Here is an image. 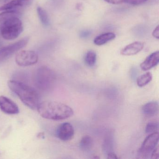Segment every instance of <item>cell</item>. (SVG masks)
I'll list each match as a JSON object with an SVG mask.
<instances>
[{"label":"cell","instance_id":"obj_1","mask_svg":"<svg viewBox=\"0 0 159 159\" xmlns=\"http://www.w3.org/2000/svg\"><path fill=\"white\" fill-rule=\"evenodd\" d=\"M37 109L43 118L54 120H65L74 114L73 110L69 106L57 101H43L39 103Z\"/></svg>","mask_w":159,"mask_h":159},{"label":"cell","instance_id":"obj_2","mask_svg":"<svg viewBox=\"0 0 159 159\" xmlns=\"http://www.w3.org/2000/svg\"><path fill=\"white\" fill-rule=\"evenodd\" d=\"M8 85L26 106L32 110L37 109L39 104V97L35 89L21 82L13 80L8 82Z\"/></svg>","mask_w":159,"mask_h":159},{"label":"cell","instance_id":"obj_3","mask_svg":"<svg viewBox=\"0 0 159 159\" xmlns=\"http://www.w3.org/2000/svg\"><path fill=\"white\" fill-rule=\"evenodd\" d=\"M55 80V74L53 71L45 66L41 67L38 69L34 76L35 85L43 90H48L52 88Z\"/></svg>","mask_w":159,"mask_h":159},{"label":"cell","instance_id":"obj_4","mask_svg":"<svg viewBox=\"0 0 159 159\" xmlns=\"http://www.w3.org/2000/svg\"><path fill=\"white\" fill-rule=\"evenodd\" d=\"M23 30V24L18 17L11 18L2 23L1 26V35L6 40L16 39Z\"/></svg>","mask_w":159,"mask_h":159},{"label":"cell","instance_id":"obj_5","mask_svg":"<svg viewBox=\"0 0 159 159\" xmlns=\"http://www.w3.org/2000/svg\"><path fill=\"white\" fill-rule=\"evenodd\" d=\"M159 135L158 132L150 134L143 141L138 152L140 158H146L151 154L152 151L158 145Z\"/></svg>","mask_w":159,"mask_h":159},{"label":"cell","instance_id":"obj_6","mask_svg":"<svg viewBox=\"0 0 159 159\" xmlns=\"http://www.w3.org/2000/svg\"><path fill=\"white\" fill-rule=\"evenodd\" d=\"M29 42L28 38H25L17 42L0 49V63L9 59L14 54L25 47Z\"/></svg>","mask_w":159,"mask_h":159},{"label":"cell","instance_id":"obj_7","mask_svg":"<svg viewBox=\"0 0 159 159\" xmlns=\"http://www.w3.org/2000/svg\"><path fill=\"white\" fill-rule=\"evenodd\" d=\"M39 56L36 52L31 51H22L16 56V62L21 66H28L38 62Z\"/></svg>","mask_w":159,"mask_h":159},{"label":"cell","instance_id":"obj_8","mask_svg":"<svg viewBox=\"0 0 159 159\" xmlns=\"http://www.w3.org/2000/svg\"><path fill=\"white\" fill-rule=\"evenodd\" d=\"M0 109L4 113L8 114H18V106L13 100L4 96H0Z\"/></svg>","mask_w":159,"mask_h":159},{"label":"cell","instance_id":"obj_9","mask_svg":"<svg viewBox=\"0 0 159 159\" xmlns=\"http://www.w3.org/2000/svg\"><path fill=\"white\" fill-rule=\"evenodd\" d=\"M56 134L59 139L63 141H68L74 136V127L70 123H64L58 127Z\"/></svg>","mask_w":159,"mask_h":159},{"label":"cell","instance_id":"obj_10","mask_svg":"<svg viewBox=\"0 0 159 159\" xmlns=\"http://www.w3.org/2000/svg\"><path fill=\"white\" fill-rule=\"evenodd\" d=\"M159 62V51L154 52L149 55L140 64V66L144 71L150 70L158 65Z\"/></svg>","mask_w":159,"mask_h":159},{"label":"cell","instance_id":"obj_11","mask_svg":"<svg viewBox=\"0 0 159 159\" xmlns=\"http://www.w3.org/2000/svg\"><path fill=\"white\" fill-rule=\"evenodd\" d=\"M144 44L140 42H135L128 44L121 51V54L123 56L134 55L143 50Z\"/></svg>","mask_w":159,"mask_h":159},{"label":"cell","instance_id":"obj_12","mask_svg":"<svg viewBox=\"0 0 159 159\" xmlns=\"http://www.w3.org/2000/svg\"><path fill=\"white\" fill-rule=\"evenodd\" d=\"M31 0H13L0 7V11L16 10L18 8L26 6L30 3Z\"/></svg>","mask_w":159,"mask_h":159},{"label":"cell","instance_id":"obj_13","mask_svg":"<svg viewBox=\"0 0 159 159\" xmlns=\"http://www.w3.org/2000/svg\"><path fill=\"white\" fill-rule=\"evenodd\" d=\"M159 105L157 101L148 102L142 107V111L143 114L148 117L155 116L158 113Z\"/></svg>","mask_w":159,"mask_h":159},{"label":"cell","instance_id":"obj_14","mask_svg":"<svg viewBox=\"0 0 159 159\" xmlns=\"http://www.w3.org/2000/svg\"><path fill=\"white\" fill-rule=\"evenodd\" d=\"M116 38V35L112 32H107L101 34L95 38L94 43L98 46H101L113 40Z\"/></svg>","mask_w":159,"mask_h":159},{"label":"cell","instance_id":"obj_15","mask_svg":"<svg viewBox=\"0 0 159 159\" xmlns=\"http://www.w3.org/2000/svg\"><path fill=\"white\" fill-rule=\"evenodd\" d=\"M93 146V140L90 136H84L81 139L80 148L83 151H89L92 149Z\"/></svg>","mask_w":159,"mask_h":159},{"label":"cell","instance_id":"obj_16","mask_svg":"<svg viewBox=\"0 0 159 159\" xmlns=\"http://www.w3.org/2000/svg\"><path fill=\"white\" fill-rule=\"evenodd\" d=\"M19 12L16 10L5 11L0 13V23H3L5 21L14 17H18L20 16Z\"/></svg>","mask_w":159,"mask_h":159},{"label":"cell","instance_id":"obj_17","mask_svg":"<svg viewBox=\"0 0 159 159\" xmlns=\"http://www.w3.org/2000/svg\"><path fill=\"white\" fill-rule=\"evenodd\" d=\"M152 79V73L150 72H147L138 78L137 80V84L139 87H143L150 82Z\"/></svg>","mask_w":159,"mask_h":159},{"label":"cell","instance_id":"obj_18","mask_svg":"<svg viewBox=\"0 0 159 159\" xmlns=\"http://www.w3.org/2000/svg\"><path fill=\"white\" fill-rule=\"evenodd\" d=\"M97 60V55L94 51H88L84 57V62L85 64L89 67H93L96 64Z\"/></svg>","mask_w":159,"mask_h":159},{"label":"cell","instance_id":"obj_19","mask_svg":"<svg viewBox=\"0 0 159 159\" xmlns=\"http://www.w3.org/2000/svg\"><path fill=\"white\" fill-rule=\"evenodd\" d=\"M37 12L42 24L44 26H48L50 25V22L47 12L43 8L40 7L37 8Z\"/></svg>","mask_w":159,"mask_h":159},{"label":"cell","instance_id":"obj_20","mask_svg":"<svg viewBox=\"0 0 159 159\" xmlns=\"http://www.w3.org/2000/svg\"><path fill=\"white\" fill-rule=\"evenodd\" d=\"M159 129V123L158 122H150L147 124L146 125L145 131L147 134H152V133L157 132Z\"/></svg>","mask_w":159,"mask_h":159},{"label":"cell","instance_id":"obj_21","mask_svg":"<svg viewBox=\"0 0 159 159\" xmlns=\"http://www.w3.org/2000/svg\"><path fill=\"white\" fill-rule=\"evenodd\" d=\"M112 139L111 136L108 135L107 136L106 139L104 140L103 144V148L107 154L109 152H111V149L112 148Z\"/></svg>","mask_w":159,"mask_h":159},{"label":"cell","instance_id":"obj_22","mask_svg":"<svg viewBox=\"0 0 159 159\" xmlns=\"http://www.w3.org/2000/svg\"><path fill=\"white\" fill-rule=\"evenodd\" d=\"M148 1V0H124V2L128 3L130 5L137 6L145 3Z\"/></svg>","mask_w":159,"mask_h":159},{"label":"cell","instance_id":"obj_23","mask_svg":"<svg viewBox=\"0 0 159 159\" xmlns=\"http://www.w3.org/2000/svg\"><path fill=\"white\" fill-rule=\"evenodd\" d=\"M159 147H158V145H157L151 154V158H152V159H158L159 155Z\"/></svg>","mask_w":159,"mask_h":159},{"label":"cell","instance_id":"obj_24","mask_svg":"<svg viewBox=\"0 0 159 159\" xmlns=\"http://www.w3.org/2000/svg\"><path fill=\"white\" fill-rule=\"evenodd\" d=\"M152 35L154 38L157 39H159V25L157 26L153 31H152Z\"/></svg>","mask_w":159,"mask_h":159},{"label":"cell","instance_id":"obj_25","mask_svg":"<svg viewBox=\"0 0 159 159\" xmlns=\"http://www.w3.org/2000/svg\"><path fill=\"white\" fill-rule=\"evenodd\" d=\"M108 3L112 4H119L124 2V0H105Z\"/></svg>","mask_w":159,"mask_h":159},{"label":"cell","instance_id":"obj_26","mask_svg":"<svg viewBox=\"0 0 159 159\" xmlns=\"http://www.w3.org/2000/svg\"><path fill=\"white\" fill-rule=\"evenodd\" d=\"M108 159H119V157L117 156L116 154L114 152H109L107 153Z\"/></svg>","mask_w":159,"mask_h":159},{"label":"cell","instance_id":"obj_27","mask_svg":"<svg viewBox=\"0 0 159 159\" xmlns=\"http://www.w3.org/2000/svg\"><path fill=\"white\" fill-rule=\"evenodd\" d=\"M90 35V32L89 31H82L80 33V37L82 38H86L89 37Z\"/></svg>","mask_w":159,"mask_h":159},{"label":"cell","instance_id":"obj_28","mask_svg":"<svg viewBox=\"0 0 159 159\" xmlns=\"http://www.w3.org/2000/svg\"><path fill=\"white\" fill-rule=\"evenodd\" d=\"M1 25H0V36H1Z\"/></svg>","mask_w":159,"mask_h":159},{"label":"cell","instance_id":"obj_29","mask_svg":"<svg viewBox=\"0 0 159 159\" xmlns=\"http://www.w3.org/2000/svg\"><path fill=\"white\" fill-rule=\"evenodd\" d=\"M5 1H9V0H5Z\"/></svg>","mask_w":159,"mask_h":159},{"label":"cell","instance_id":"obj_30","mask_svg":"<svg viewBox=\"0 0 159 159\" xmlns=\"http://www.w3.org/2000/svg\"><path fill=\"white\" fill-rule=\"evenodd\" d=\"M1 1V0H0V2Z\"/></svg>","mask_w":159,"mask_h":159}]
</instances>
